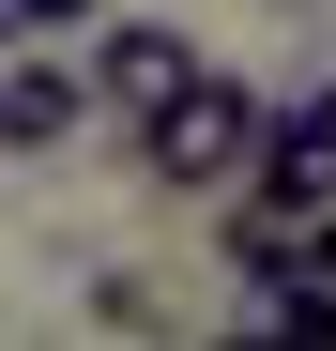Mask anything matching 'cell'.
Returning <instances> with one entry per match:
<instances>
[{
    "label": "cell",
    "instance_id": "obj_7",
    "mask_svg": "<svg viewBox=\"0 0 336 351\" xmlns=\"http://www.w3.org/2000/svg\"><path fill=\"white\" fill-rule=\"evenodd\" d=\"M0 46H16V31H0Z\"/></svg>",
    "mask_w": 336,
    "mask_h": 351
},
{
    "label": "cell",
    "instance_id": "obj_2",
    "mask_svg": "<svg viewBox=\"0 0 336 351\" xmlns=\"http://www.w3.org/2000/svg\"><path fill=\"white\" fill-rule=\"evenodd\" d=\"M199 62H214V46H199L184 16H92V62H77V77H92V123H153Z\"/></svg>",
    "mask_w": 336,
    "mask_h": 351
},
{
    "label": "cell",
    "instance_id": "obj_1",
    "mask_svg": "<svg viewBox=\"0 0 336 351\" xmlns=\"http://www.w3.org/2000/svg\"><path fill=\"white\" fill-rule=\"evenodd\" d=\"M123 138H138V168H153V184H168V199H230V184H245V168H260V92L199 62V77H184V92H168V107H153V123H123Z\"/></svg>",
    "mask_w": 336,
    "mask_h": 351
},
{
    "label": "cell",
    "instance_id": "obj_4",
    "mask_svg": "<svg viewBox=\"0 0 336 351\" xmlns=\"http://www.w3.org/2000/svg\"><path fill=\"white\" fill-rule=\"evenodd\" d=\"M260 184L275 199H336V77L291 92V107H260Z\"/></svg>",
    "mask_w": 336,
    "mask_h": 351
},
{
    "label": "cell",
    "instance_id": "obj_6",
    "mask_svg": "<svg viewBox=\"0 0 336 351\" xmlns=\"http://www.w3.org/2000/svg\"><path fill=\"white\" fill-rule=\"evenodd\" d=\"M0 31H92V0H0Z\"/></svg>",
    "mask_w": 336,
    "mask_h": 351
},
{
    "label": "cell",
    "instance_id": "obj_5",
    "mask_svg": "<svg viewBox=\"0 0 336 351\" xmlns=\"http://www.w3.org/2000/svg\"><path fill=\"white\" fill-rule=\"evenodd\" d=\"M92 321H107V336H168V290H153V275H92Z\"/></svg>",
    "mask_w": 336,
    "mask_h": 351
},
{
    "label": "cell",
    "instance_id": "obj_3",
    "mask_svg": "<svg viewBox=\"0 0 336 351\" xmlns=\"http://www.w3.org/2000/svg\"><path fill=\"white\" fill-rule=\"evenodd\" d=\"M62 138H92V77L0 46V153H62Z\"/></svg>",
    "mask_w": 336,
    "mask_h": 351
}]
</instances>
